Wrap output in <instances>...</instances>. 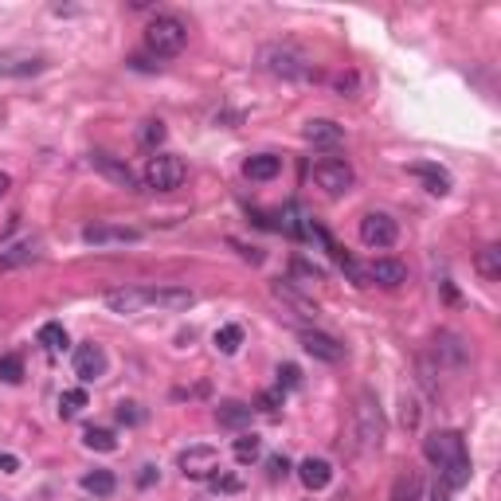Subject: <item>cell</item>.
<instances>
[{"label":"cell","mask_w":501,"mask_h":501,"mask_svg":"<svg viewBox=\"0 0 501 501\" xmlns=\"http://www.w3.org/2000/svg\"><path fill=\"white\" fill-rule=\"evenodd\" d=\"M423 454L439 471L446 489H462L471 482V454H466V439L458 431H435L423 439Z\"/></svg>","instance_id":"cell-1"},{"label":"cell","mask_w":501,"mask_h":501,"mask_svg":"<svg viewBox=\"0 0 501 501\" xmlns=\"http://www.w3.org/2000/svg\"><path fill=\"white\" fill-rule=\"evenodd\" d=\"M353 446L360 454H376L384 446V411L372 392H360L353 403Z\"/></svg>","instance_id":"cell-2"},{"label":"cell","mask_w":501,"mask_h":501,"mask_svg":"<svg viewBox=\"0 0 501 501\" xmlns=\"http://www.w3.org/2000/svg\"><path fill=\"white\" fill-rule=\"evenodd\" d=\"M259 67L274 79H286V82H298V79H310V59L306 51H298L294 44H266L259 51Z\"/></svg>","instance_id":"cell-3"},{"label":"cell","mask_w":501,"mask_h":501,"mask_svg":"<svg viewBox=\"0 0 501 501\" xmlns=\"http://www.w3.org/2000/svg\"><path fill=\"white\" fill-rule=\"evenodd\" d=\"M188 44V24L180 16H153L149 20V28H145V48L153 51L157 59H168V56H180Z\"/></svg>","instance_id":"cell-4"},{"label":"cell","mask_w":501,"mask_h":501,"mask_svg":"<svg viewBox=\"0 0 501 501\" xmlns=\"http://www.w3.org/2000/svg\"><path fill=\"white\" fill-rule=\"evenodd\" d=\"M185 177H188V165L177 153H153L142 168L145 188H153V192H177L185 185Z\"/></svg>","instance_id":"cell-5"},{"label":"cell","mask_w":501,"mask_h":501,"mask_svg":"<svg viewBox=\"0 0 501 501\" xmlns=\"http://www.w3.org/2000/svg\"><path fill=\"white\" fill-rule=\"evenodd\" d=\"M314 185L325 192V196H345L349 188H353V165L345 161V157H322V161H314Z\"/></svg>","instance_id":"cell-6"},{"label":"cell","mask_w":501,"mask_h":501,"mask_svg":"<svg viewBox=\"0 0 501 501\" xmlns=\"http://www.w3.org/2000/svg\"><path fill=\"white\" fill-rule=\"evenodd\" d=\"M360 243L365 247H372V251H388L392 243L400 239V223L388 216V212H365L360 216Z\"/></svg>","instance_id":"cell-7"},{"label":"cell","mask_w":501,"mask_h":501,"mask_svg":"<svg viewBox=\"0 0 501 501\" xmlns=\"http://www.w3.org/2000/svg\"><path fill=\"white\" fill-rule=\"evenodd\" d=\"M177 471L188 478V482H208L212 474H220V451L216 446H188L177 458Z\"/></svg>","instance_id":"cell-8"},{"label":"cell","mask_w":501,"mask_h":501,"mask_svg":"<svg viewBox=\"0 0 501 501\" xmlns=\"http://www.w3.org/2000/svg\"><path fill=\"white\" fill-rule=\"evenodd\" d=\"M157 306V310H192L196 306V294L185 290V286H145V310Z\"/></svg>","instance_id":"cell-9"},{"label":"cell","mask_w":501,"mask_h":501,"mask_svg":"<svg viewBox=\"0 0 501 501\" xmlns=\"http://www.w3.org/2000/svg\"><path fill=\"white\" fill-rule=\"evenodd\" d=\"M302 349L325 365H341L345 360V345L333 333H322V329H302Z\"/></svg>","instance_id":"cell-10"},{"label":"cell","mask_w":501,"mask_h":501,"mask_svg":"<svg viewBox=\"0 0 501 501\" xmlns=\"http://www.w3.org/2000/svg\"><path fill=\"white\" fill-rule=\"evenodd\" d=\"M91 165H94V173H102L106 180H110V185H118V188H125V192H137V173L122 161V157L91 153Z\"/></svg>","instance_id":"cell-11"},{"label":"cell","mask_w":501,"mask_h":501,"mask_svg":"<svg viewBox=\"0 0 501 501\" xmlns=\"http://www.w3.org/2000/svg\"><path fill=\"white\" fill-rule=\"evenodd\" d=\"M271 298H274V302H282L294 317H317V314H322V310H317L314 298H310V294H302L294 282H282V279H279V282H271Z\"/></svg>","instance_id":"cell-12"},{"label":"cell","mask_w":501,"mask_h":501,"mask_svg":"<svg viewBox=\"0 0 501 501\" xmlns=\"http://www.w3.org/2000/svg\"><path fill=\"white\" fill-rule=\"evenodd\" d=\"M74 376H79L82 384H94L99 376H106V353H102V345L87 341V345L74 349Z\"/></svg>","instance_id":"cell-13"},{"label":"cell","mask_w":501,"mask_h":501,"mask_svg":"<svg viewBox=\"0 0 501 501\" xmlns=\"http://www.w3.org/2000/svg\"><path fill=\"white\" fill-rule=\"evenodd\" d=\"M360 274H365V282H376V286H384V290H396V286L408 282V266H403L400 259H376Z\"/></svg>","instance_id":"cell-14"},{"label":"cell","mask_w":501,"mask_h":501,"mask_svg":"<svg viewBox=\"0 0 501 501\" xmlns=\"http://www.w3.org/2000/svg\"><path fill=\"white\" fill-rule=\"evenodd\" d=\"M142 239V231L137 228H118V223H91L87 231H82V243H91V247H110V243H137Z\"/></svg>","instance_id":"cell-15"},{"label":"cell","mask_w":501,"mask_h":501,"mask_svg":"<svg viewBox=\"0 0 501 501\" xmlns=\"http://www.w3.org/2000/svg\"><path fill=\"white\" fill-rule=\"evenodd\" d=\"M302 137L314 149H337L341 142H345V125H337V122H329V118H314V122L302 125Z\"/></svg>","instance_id":"cell-16"},{"label":"cell","mask_w":501,"mask_h":501,"mask_svg":"<svg viewBox=\"0 0 501 501\" xmlns=\"http://www.w3.org/2000/svg\"><path fill=\"white\" fill-rule=\"evenodd\" d=\"M106 306L114 314H142L145 310V286H122V290L106 294Z\"/></svg>","instance_id":"cell-17"},{"label":"cell","mask_w":501,"mask_h":501,"mask_svg":"<svg viewBox=\"0 0 501 501\" xmlns=\"http://www.w3.org/2000/svg\"><path fill=\"white\" fill-rule=\"evenodd\" d=\"M282 173V157H274V153H255L243 161V177L247 180H274Z\"/></svg>","instance_id":"cell-18"},{"label":"cell","mask_w":501,"mask_h":501,"mask_svg":"<svg viewBox=\"0 0 501 501\" xmlns=\"http://www.w3.org/2000/svg\"><path fill=\"white\" fill-rule=\"evenodd\" d=\"M408 173L419 177L423 185H428L431 196H446V192H451V173L439 168V165H408Z\"/></svg>","instance_id":"cell-19"},{"label":"cell","mask_w":501,"mask_h":501,"mask_svg":"<svg viewBox=\"0 0 501 501\" xmlns=\"http://www.w3.org/2000/svg\"><path fill=\"white\" fill-rule=\"evenodd\" d=\"M48 67L44 56H0V74H13V79H24V74H39Z\"/></svg>","instance_id":"cell-20"},{"label":"cell","mask_w":501,"mask_h":501,"mask_svg":"<svg viewBox=\"0 0 501 501\" xmlns=\"http://www.w3.org/2000/svg\"><path fill=\"white\" fill-rule=\"evenodd\" d=\"M298 478H302L306 489H325L329 478H333V466H329L325 458H306V462L298 466Z\"/></svg>","instance_id":"cell-21"},{"label":"cell","mask_w":501,"mask_h":501,"mask_svg":"<svg viewBox=\"0 0 501 501\" xmlns=\"http://www.w3.org/2000/svg\"><path fill=\"white\" fill-rule=\"evenodd\" d=\"M251 411L247 403H239V400H228V403H220L216 408V423L220 428H228V431H239V428H247L251 423Z\"/></svg>","instance_id":"cell-22"},{"label":"cell","mask_w":501,"mask_h":501,"mask_svg":"<svg viewBox=\"0 0 501 501\" xmlns=\"http://www.w3.org/2000/svg\"><path fill=\"white\" fill-rule=\"evenodd\" d=\"M36 255H39V243L36 239H20V243H13V247L0 251V271H16V266L31 263Z\"/></svg>","instance_id":"cell-23"},{"label":"cell","mask_w":501,"mask_h":501,"mask_svg":"<svg viewBox=\"0 0 501 501\" xmlns=\"http://www.w3.org/2000/svg\"><path fill=\"white\" fill-rule=\"evenodd\" d=\"M435 353H439V357H446V360H451V365H454V368H462V365H466V360H471V349H466V345H462V337H454V333H446V329H443V333H439V337H435Z\"/></svg>","instance_id":"cell-24"},{"label":"cell","mask_w":501,"mask_h":501,"mask_svg":"<svg viewBox=\"0 0 501 501\" xmlns=\"http://www.w3.org/2000/svg\"><path fill=\"white\" fill-rule=\"evenodd\" d=\"M474 266H478V274H482L486 282H497L501 279V247H497V243H489V247L478 251Z\"/></svg>","instance_id":"cell-25"},{"label":"cell","mask_w":501,"mask_h":501,"mask_svg":"<svg viewBox=\"0 0 501 501\" xmlns=\"http://www.w3.org/2000/svg\"><path fill=\"white\" fill-rule=\"evenodd\" d=\"M82 489L94 497H110L114 489H118V478H114L110 471H91V474H82Z\"/></svg>","instance_id":"cell-26"},{"label":"cell","mask_w":501,"mask_h":501,"mask_svg":"<svg viewBox=\"0 0 501 501\" xmlns=\"http://www.w3.org/2000/svg\"><path fill=\"white\" fill-rule=\"evenodd\" d=\"M231 451H236V458H239L243 466H251V462H259V458H263V439L255 431H243Z\"/></svg>","instance_id":"cell-27"},{"label":"cell","mask_w":501,"mask_h":501,"mask_svg":"<svg viewBox=\"0 0 501 501\" xmlns=\"http://www.w3.org/2000/svg\"><path fill=\"white\" fill-rule=\"evenodd\" d=\"M82 408H87V392L82 388H67L59 396V419H74V415H82Z\"/></svg>","instance_id":"cell-28"},{"label":"cell","mask_w":501,"mask_h":501,"mask_svg":"<svg viewBox=\"0 0 501 501\" xmlns=\"http://www.w3.org/2000/svg\"><path fill=\"white\" fill-rule=\"evenodd\" d=\"M82 443H87L91 451H102V454L118 451V439H114V431H110V428H87V435H82Z\"/></svg>","instance_id":"cell-29"},{"label":"cell","mask_w":501,"mask_h":501,"mask_svg":"<svg viewBox=\"0 0 501 501\" xmlns=\"http://www.w3.org/2000/svg\"><path fill=\"white\" fill-rule=\"evenodd\" d=\"M39 345H44L48 353H63V349H67V329H63L59 322H48L44 329H39Z\"/></svg>","instance_id":"cell-30"},{"label":"cell","mask_w":501,"mask_h":501,"mask_svg":"<svg viewBox=\"0 0 501 501\" xmlns=\"http://www.w3.org/2000/svg\"><path fill=\"white\" fill-rule=\"evenodd\" d=\"M239 345H243V325H220L216 329V349L220 353H239Z\"/></svg>","instance_id":"cell-31"},{"label":"cell","mask_w":501,"mask_h":501,"mask_svg":"<svg viewBox=\"0 0 501 501\" xmlns=\"http://www.w3.org/2000/svg\"><path fill=\"white\" fill-rule=\"evenodd\" d=\"M165 122H157V118H149L145 125H142V130H137V142H142L145 149H157V145H161L165 142Z\"/></svg>","instance_id":"cell-32"},{"label":"cell","mask_w":501,"mask_h":501,"mask_svg":"<svg viewBox=\"0 0 501 501\" xmlns=\"http://www.w3.org/2000/svg\"><path fill=\"white\" fill-rule=\"evenodd\" d=\"M0 380H4V384H20V380H24V360H20L16 353L0 357Z\"/></svg>","instance_id":"cell-33"},{"label":"cell","mask_w":501,"mask_h":501,"mask_svg":"<svg viewBox=\"0 0 501 501\" xmlns=\"http://www.w3.org/2000/svg\"><path fill=\"white\" fill-rule=\"evenodd\" d=\"M208 486L212 489H216V494H239V489H243V478H236V474H212L208 478Z\"/></svg>","instance_id":"cell-34"},{"label":"cell","mask_w":501,"mask_h":501,"mask_svg":"<svg viewBox=\"0 0 501 501\" xmlns=\"http://www.w3.org/2000/svg\"><path fill=\"white\" fill-rule=\"evenodd\" d=\"M279 408H282V388H266V392H259V411L274 415Z\"/></svg>","instance_id":"cell-35"},{"label":"cell","mask_w":501,"mask_h":501,"mask_svg":"<svg viewBox=\"0 0 501 501\" xmlns=\"http://www.w3.org/2000/svg\"><path fill=\"white\" fill-rule=\"evenodd\" d=\"M400 419H403V428H419V403H415V396H403Z\"/></svg>","instance_id":"cell-36"},{"label":"cell","mask_w":501,"mask_h":501,"mask_svg":"<svg viewBox=\"0 0 501 501\" xmlns=\"http://www.w3.org/2000/svg\"><path fill=\"white\" fill-rule=\"evenodd\" d=\"M333 87H337L341 94H345V99H357V74H353V71H349V74H337Z\"/></svg>","instance_id":"cell-37"},{"label":"cell","mask_w":501,"mask_h":501,"mask_svg":"<svg viewBox=\"0 0 501 501\" xmlns=\"http://www.w3.org/2000/svg\"><path fill=\"white\" fill-rule=\"evenodd\" d=\"M298 380H302V372H298L294 365H282L279 368V388H282V384H286V388H298Z\"/></svg>","instance_id":"cell-38"},{"label":"cell","mask_w":501,"mask_h":501,"mask_svg":"<svg viewBox=\"0 0 501 501\" xmlns=\"http://www.w3.org/2000/svg\"><path fill=\"white\" fill-rule=\"evenodd\" d=\"M286 474H290V462H286L282 454H274L271 458V478H286Z\"/></svg>","instance_id":"cell-39"},{"label":"cell","mask_w":501,"mask_h":501,"mask_svg":"<svg viewBox=\"0 0 501 501\" xmlns=\"http://www.w3.org/2000/svg\"><path fill=\"white\" fill-rule=\"evenodd\" d=\"M118 419H122V423H137V419H142L137 403H122V408H118Z\"/></svg>","instance_id":"cell-40"},{"label":"cell","mask_w":501,"mask_h":501,"mask_svg":"<svg viewBox=\"0 0 501 501\" xmlns=\"http://www.w3.org/2000/svg\"><path fill=\"white\" fill-rule=\"evenodd\" d=\"M16 466H20L16 454H0V474H16Z\"/></svg>","instance_id":"cell-41"},{"label":"cell","mask_w":501,"mask_h":501,"mask_svg":"<svg viewBox=\"0 0 501 501\" xmlns=\"http://www.w3.org/2000/svg\"><path fill=\"white\" fill-rule=\"evenodd\" d=\"M153 478H157L153 466H142V474H137V486H153Z\"/></svg>","instance_id":"cell-42"},{"label":"cell","mask_w":501,"mask_h":501,"mask_svg":"<svg viewBox=\"0 0 501 501\" xmlns=\"http://www.w3.org/2000/svg\"><path fill=\"white\" fill-rule=\"evenodd\" d=\"M8 188H13V177H8V173H0V196H4Z\"/></svg>","instance_id":"cell-43"},{"label":"cell","mask_w":501,"mask_h":501,"mask_svg":"<svg viewBox=\"0 0 501 501\" xmlns=\"http://www.w3.org/2000/svg\"><path fill=\"white\" fill-rule=\"evenodd\" d=\"M431 501H446V494H435V497H431Z\"/></svg>","instance_id":"cell-44"},{"label":"cell","mask_w":501,"mask_h":501,"mask_svg":"<svg viewBox=\"0 0 501 501\" xmlns=\"http://www.w3.org/2000/svg\"><path fill=\"white\" fill-rule=\"evenodd\" d=\"M0 501H4V497H0Z\"/></svg>","instance_id":"cell-45"}]
</instances>
